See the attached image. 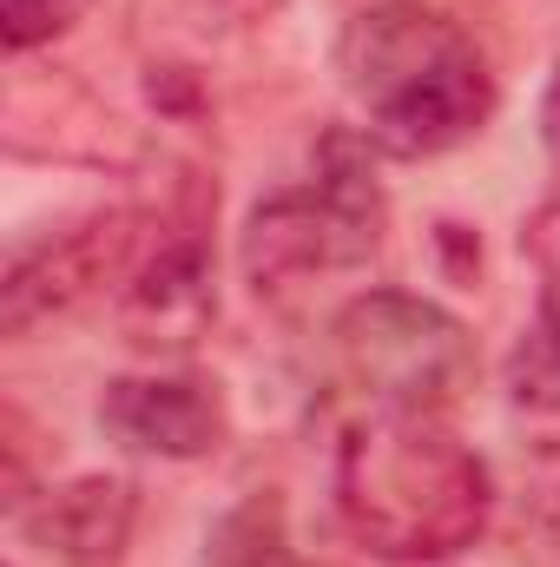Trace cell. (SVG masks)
<instances>
[{"instance_id":"12","label":"cell","mask_w":560,"mask_h":567,"mask_svg":"<svg viewBox=\"0 0 560 567\" xmlns=\"http://www.w3.org/2000/svg\"><path fill=\"white\" fill-rule=\"evenodd\" d=\"M521 251L535 258V271L548 284V303H560V198L535 212V225L521 231Z\"/></svg>"},{"instance_id":"10","label":"cell","mask_w":560,"mask_h":567,"mask_svg":"<svg viewBox=\"0 0 560 567\" xmlns=\"http://www.w3.org/2000/svg\"><path fill=\"white\" fill-rule=\"evenodd\" d=\"M508 396L535 416H560V303H541V323L515 343Z\"/></svg>"},{"instance_id":"13","label":"cell","mask_w":560,"mask_h":567,"mask_svg":"<svg viewBox=\"0 0 560 567\" xmlns=\"http://www.w3.org/2000/svg\"><path fill=\"white\" fill-rule=\"evenodd\" d=\"M283 0H198V27H218V33H231V27H258V20H271Z\"/></svg>"},{"instance_id":"7","label":"cell","mask_w":560,"mask_h":567,"mask_svg":"<svg viewBox=\"0 0 560 567\" xmlns=\"http://www.w3.org/2000/svg\"><path fill=\"white\" fill-rule=\"evenodd\" d=\"M13 522L46 567H120L139 528V488L126 475H73L13 508Z\"/></svg>"},{"instance_id":"2","label":"cell","mask_w":560,"mask_h":567,"mask_svg":"<svg viewBox=\"0 0 560 567\" xmlns=\"http://www.w3.org/2000/svg\"><path fill=\"white\" fill-rule=\"evenodd\" d=\"M343 93L363 113V140L390 158H435L495 120V73L481 47L422 0L363 7L336 40Z\"/></svg>"},{"instance_id":"14","label":"cell","mask_w":560,"mask_h":567,"mask_svg":"<svg viewBox=\"0 0 560 567\" xmlns=\"http://www.w3.org/2000/svg\"><path fill=\"white\" fill-rule=\"evenodd\" d=\"M548 140L560 145V73H554V86H548Z\"/></svg>"},{"instance_id":"1","label":"cell","mask_w":560,"mask_h":567,"mask_svg":"<svg viewBox=\"0 0 560 567\" xmlns=\"http://www.w3.org/2000/svg\"><path fill=\"white\" fill-rule=\"evenodd\" d=\"M330 488L350 542L396 567L455 561L495 522L488 462L428 410H370L350 423Z\"/></svg>"},{"instance_id":"5","label":"cell","mask_w":560,"mask_h":567,"mask_svg":"<svg viewBox=\"0 0 560 567\" xmlns=\"http://www.w3.org/2000/svg\"><path fill=\"white\" fill-rule=\"evenodd\" d=\"M139 265V212H93V218H73L66 231L40 238V245H20L7 258V278H0V330L7 337H27L106 290L133 278Z\"/></svg>"},{"instance_id":"9","label":"cell","mask_w":560,"mask_h":567,"mask_svg":"<svg viewBox=\"0 0 560 567\" xmlns=\"http://www.w3.org/2000/svg\"><path fill=\"white\" fill-rule=\"evenodd\" d=\"M205 567H310L303 548L290 542V515L283 502L265 495H245L238 508H225L205 535Z\"/></svg>"},{"instance_id":"11","label":"cell","mask_w":560,"mask_h":567,"mask_svg":"<svg viewBox=\"0 0 560 567\" xmlns=\"http://www.w3.org/2000/svg\"><path fill=\"white\" fill-rule=\"evenodd\" d=\"M80 13L86 0H0V33L13 53H33V47H53Z\"/></svg>"},{"instance_id":"3","label":"cell","mask_w":560,"mask_h":567,"mask_svg":"<svg viewBox=\"0 0 560 567\" xmlns=\"http://www.w3.org/2000/svg\"><path fill=\"white\" fill-rule=\"evenodd\" d=\"M376 245H383V192L356 140L336 133L303 185L265 198L245 218L238 265L265 297V290H290V284L330 278V271H356L370 265Z\"/></svg>"},{"instance_id":"8","label":"cell","mask_w":560,"mask_h":567,"mask_svg":"<svg viewBox=\"0 0 560 567\" xmlns=\"http://www.w3.org/2000/svg\"><path fill=\"white\" fill-rule=\"evenodd\" d=\"M218 317V290H211V251L178 231L165 238L152 258L133 265V278L120 284V330L139 350H191L205 337V323Z\"/></svg>"},{"instance_id":"6","label":"cell","mask_w":560,"mask_h":567,"mask_svg":"<svg viewBox=\"0 0 560 567\" xmlns=\"http://www.w3.org/2000/svg\"><path fill=\"white\" fill-rule=\"evenodd\" d=\"M100 429L133 449V455H158V462H198L231 435V410L218 396V383L205 377H120L100 396Z\"/></svg>"},{"instance_id":"4","label":"cell","mask_w":560,"mask_h":567,"mask_svg":"<svg viewBox=\"0 0 560 567\" xmlns=\"http://www.w3.org/2000/svg\"><path fill=\"white\" fill-rule=\"evenodd\" d=\"M336 363L376 410L442 416L475 377V337L455 310L416 290H363L336 310Z\"/></svg>"}]
</instances>
